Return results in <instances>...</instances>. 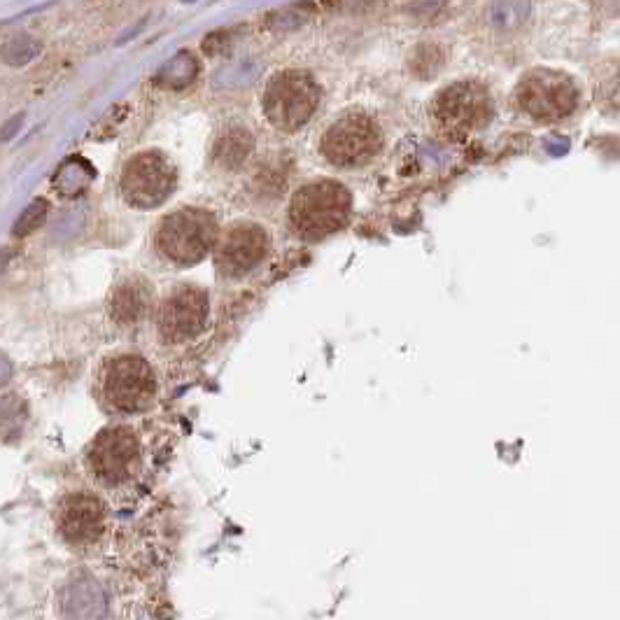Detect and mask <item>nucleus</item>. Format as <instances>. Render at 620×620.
Masks as SVG:
<instances>
[{
	"mask_svg": "<svg viewBox=\"0 0 620 620\" xmlns=\"http://www.w3.org/2000/svg\"><path fill=\"white\" fill-rule=\"evenodd\" d=\"M150 306H152L150 287L140 283L136 278H131L124 280V283L112 292L110 313L119 324H138L147 313H150Z\"/></svg>",
	"mask_w": 620,
	"mask_h": 620,
	"instance_id": "14",
	"label": "nucleus"
},
{
	"mask_svg": "<svg viewBox=\"0 0 620 620\" xmlns=\"http://www.w3.org/2000/svg\"><path fill=\"white\" fill-rule=\"evenodd\" d=\"M492 119V98L478 82H455L436 96L432 122L446 138L460 140Z\"/></svg>",
	"mask_w": 620,
	"mask_h": 620,
	"instance_id": "3",
	"label": "nucleus"
},
{
	"mask_svg": "<svg viewBox=\"0 0 620 620\" xmlns=\"http://www.w3.org/2000/svg\"><path fill=\"white\" fill-rule=\"evenodd\" d=\"M35 54H38V42L28 38V35H21V38L12 40L10 45L3 49V59L7 63H12V66H24V63L31 61Z\"/></svg>",
	"mask_w": 620,
	"mask_h": 620,
	"instance_id": "18",
	"label": "nucleus"
},
{
	"mask_svg": "<svg viewBox=\"0 0 620 620\" xmlns=\"http://www.w3.org/2000/svg\"><path fill=\"white\" fill-rule=\"evenodd\" d=\"M175 166L161 152L136 154L122 171V196L133 208H157L173 194Z\"/></svg>",
	"mask_w": 620,
	"mask_h": 620,
	"instance_id": "7",
	"label": "nucleus"
},
{
	"mask_svg": "<svg viewBox=\"0 0 620 620\" xmlns=\"http://www.w3.org/2000/svg\"><path fill=\"white\" fill-rule=\"evenodd\" d=\"M208 320V297L196 287H180L161 304L157 324L168 343H185L199 336Z\"/></svg>",
	"mask_w": 620,
	"mask_h": 620,
	"instance_id": "9",
	"label": "nucleus"
},
{
	"mask_svg": "<svg viewBox=\"0 0 620 620\" xmlns=\"http://www.w3.org/2000/svg\"><path fill=\"white\" fill-rule=\"evenodd\" d=\"M63 609L73 620H101L108 609L105 593L91 576H77L68 583Z\"/></svg>",
	"mask_w": 620,
	"mask_h": 620,
	"instance_id": "13",
	"label": "nucleus"
},
{
	"mask_svg": "<svg viewBox=\"0 0 620 620\" xmlns=\"http://www.w3.org/2000/svg\"><path fill=\"white\" fill-rule=\"evenodd\" d=\"M269 252V236L257 224H234L222 236L217 250V266L224 276L238 278L257 269Z\"/></svg>",
	"mask_w": 620,
	"mask_h": 620,
	"instance_id": "11",
	"label": "nucleus"
},
{
	"mask_svg": "<svg viewBox=\"0 0 620 620\" xmlns=\"http://www.w3.org/2000/svg\"><path fill=\"white\" fill-rule=\"evenodd\" d=\"M21 122H24V115L12 117L10 122H7V124L3 126V131H0V143H7V140H12L14 136H17V131H19Z\"/></svg>",
	"mask_w": 620,
	"mask_h": 620,
	"instance_id": "19",
	"label": "nucleus"
},
{
	"mask_svg": "<svg viewBox=\"0 0 620 620\" xmlns=\"http://www.w3.org/2000/svg\"><path fill=\"white\" fill-rule=\"evenodd\" d=\"M49 213V203L45 199H35L28 203V208L24 210V213L19 215L17 224L12 227V234L14 236H28L31 231H35L40 227L42 222H45V217Z\"/></svg>",
	"mask_w": 620,
	"mask_h": 620,
	"instance_id": "17",
	"label": "nucleus"
},
{
	"mask_svg": "<svg viewBox=\"0 0 620 620\" xmlns=\"http://www.w3.org/2000/svg\"><path fill=\"white\" fill-rule=\"evenodd\" d=\"M350 194L334 180H317L301 187L290 206V222L299 236L317 241L348 222Z\"/></svg>",
	"mask_w": 620,
	"mask_h": 620,
	"instance_id": "1",
	"label": "nucleus"
},
{
	"mask_svg": "<svg viewBox=\"0 0 620 620\" xmlns=\"http://www.w3.org/2000/svg\"><path fill=\"white\" fill-rule=\"evenodd\" d=\"M488 14L495 26L513 28V26L523 24V21L527 19V14H530V5L527 3H492Z\"/></svg>",
	"mask_w": 620,
	"mask_h": 620,
	"instance_id": "16",
	"label": "nucleus"
},
{
	"mask_svg": "<svg viewBox=\"0 0 620 620\" xmlns=\"http://www.w3.org/2000/svg\"><path fill=\"white\" fill-rule=\"evenodd\" d=\"M518 105L541 122H558L579 105V89L558 70H532L518 84Z\"/></svg>",
	"mask_w": 620,
	"mask_h": 620,
	"instance_id": "5",
	"label": "nucleus"
},
{
	"mask_svg": "<svg viewBox=\"0 0 620 620\" xmlns=\"http://www.w3.org/2000/svg\"><path fill=\"white\" fill-rule=\"evenodd\" d=\"M217 222L208 210L182 208L175 210L159 224L157 250L180 266L199 264L210 255L217 243Z\"/></svg>",
	"mask_w": 620,
	"mask_h": 620,
	"instance_id": "2",
	"label": "nucleus"
},
{
	"mask_svg": "<svg viewBox=\"0 0 620 620\" xmlns=\"http://www.w3.org/2000/svg\"><path fill=\"white\" fill-rule=\"evenodd\" d=\"M546 150L555 154V157H560V154H565L569 150V140L567 138H548Z\"/></svg>",
	"mask_w": 620,
	"mask_h": 620,
	"instance_id": "20",
	"label": "nucleus"
},
{
	"mask_svg": "<svg viewBox=\"0 0 620 620\" xmlns=\"http://www.w3.org/2000/svg\"><path fill=\"white\" fill-rule=\"evenodd\" d=\"M320 87L304 70H283L271 77L264 94V112L280 131H299L315 115Z\"/></svg>",
	"mask_w": 620,
	"mask_h": 620,
	"instance_id": "4",
	"label": "nucleus"
},
{
	"mask_svg": "<svg viewBox=\"0 0 620 620\" xmlns=\"http://www.w3.org/2000/svg\"><path fill=\"white\" fill-rule=\"evenodd\" d=\"M252 152V136L243 129H231L229 133H224L220 138V143L215 147V157L220 164L227 168H238L248 159V154Z\"/></svg>",
	"mask_w": 620,
	"mask_h": 620,
	"instance_id": "15",
	"label": "nucleus"
},
{
	"mask_svg": "<svg viewBox=\"0 0 620 620\" xmlns=\"http://www.w3.org/2000/svg\"><path fill=\"white\" fill-rule=\"evenodd\" d=\"M103 394L108 406L122 413L145 411L157 394V378L143 357H117L103 376Z\"/></svg>",
	"mask_w": 620,
	"mask_h": 620,
	"instance_id": "8",
	"label": "nucleus"
},
{
	"mask_svg": "<svg viewBox=\"0 0 620 620\" xmlns=\"http://www.w3.org/2000/svg\"><path fill=\"white\" fill-rule=\"evenodd\" d=\"M383 145V136L373 119L350 112L336 119L322 136L324 159L338 168H355L373 159Z\"/></svg>",
	"mask_w": 620,
	"mask_h": 620,
	"instance_id": "6",
	"label": "nucleus"
},
{
	"mask_svg": "<svg viewBox=\"0 0 620 620\" xmlns=\"http://www.w3.org/2000/svg\"><path fill=\"white\" fill-rule=\"evenodd\" d=\"M105 525L103 504L91 495H73L59 511V527L63 537L73 544H91L101 537Z\"/></svg>",
	"mask_w": 620,
	"mask_h": 620,
	"instance_id": "12",
	"label": "nucleus"
},
{
	"mask_svg": "<svg viewBox=\"0 0 620 620\" xmlns=\"http://www.w3.org/2000/svg\"><path fill=\"white\" fill-rule=\"evenodd\" d=\"M140 455L136 434L126 427L105 429L91 443L89 464L105 483H122L131 476Z\"/></svg>",
	"mask_w": 620,
	"mask_h": 620,
	"instance_id": "10",
	"label": "nucleus"
}]
</instances>
